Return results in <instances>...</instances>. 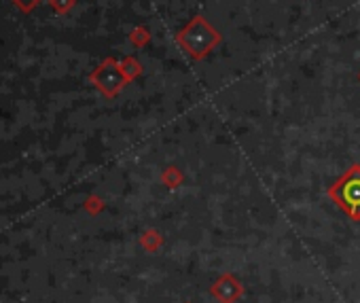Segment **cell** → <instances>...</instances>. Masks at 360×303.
<instances>
[{
	"label": "cell",
	"mask_w": 360,
	"mask_h": 303,
	"mask_svg": "<svg viewBox=\"0 0 360 303\" xmlns=\"http://www.w3.org/2000/svg\"><path fill=\"white\" fill-rule=\"evenodd\" d=\"M341 202L352 208L358 210L360 208V176H349L343 185H341Z\"/></svg>",
	"instance_id": "6da1fadb"
}]
</instances>
